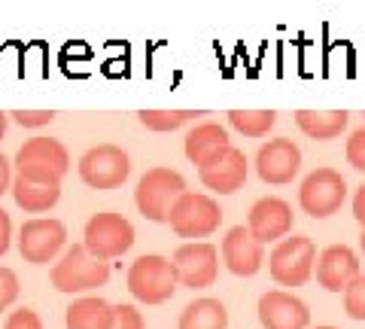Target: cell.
<instances>
[{
	"instance_id": "4fadbf2b",
	"label": "cell",
	"mask_w": 365,
	"mask_h": 329,
	"mask_svg": "<svg viewBox=\"0 0 365 329\" xmlns=\"http://www.w3.org/2000/svg\"><path fill=\"white\" fill-rule=\"evenodd\" d=\"M247 229L256 241L265 247L268 241H283L292 229V208L289 201H283L277 196H265L250 208L247 217Z\"/></svg>"
},
{
	"instance_id": "1f68e13d",
	"label": "cell",
	"mask_w": 365,
	"mask_h": 329,
	"mask_svg": "<svg viewBox=\"0 0 365 329\" xmlns=\"http://www.w3.org/2000/svg\"><path fill=\"white\" fill-rule=\"evenodd\" d=\"M353 217L359 220L362 232H365V183L356 189V196H353Z\"/></svg>"
},
{
	"instance_id": "2e32d148",
	"label": "cell",
	"mask_w": 365,
	"mask_h": 329,
	"mask_svg": "<svg viewBox=\"0 0 365 329\" xmlns=\"http://www.w3.org/2000/svg\"><path fill=\"white\" fill-rule=\"evenodd\" d=\"M198 177L207 189L220 192V196H232V192H237L247 183V156L237 146H228L213 162L198 168Z\"/></svg>"
},
{
	"instance_id": "277c9868",
	"label": "cell",
	"mask_w": 365,
	"mask_h": 329,
	"mask_svg": "<svg viewBox=\"0 0 365 329\" xmlns=\"http://www.w3.org/2000/svg\"><path fill=\"white\" fill-rule=\"evenodd\" d=\"M110 280V263L91 256L83 244L67 247L64 256L52 268V287L58 293H88L95 287H104Z\"/></svg>"
},
{
	"instance_id": "7c38bea8",
	"label": "cell",
	"mask_w": 365,
	"mask_h": 329,
	"mask_svg": "<svg viewBox=\"0 0 365 329\" xmlns=\"http://www.w3.org/2000/svg\"><path fill=\"white\" fill-rule=\"evenodd\" d=\"M256 171L271 186L292 183L302 171V150L289 138H277L259 146L256 153Z\"/></svg>"
},
{
	"instance_id": "8992f818",
	"label": "cell",
	"mask_w": 365,
	"mask_h": 329,
	"mask_svg": "<svg viewBox=\"0 0 365 329\" xmlns=\"http://www.w3.org/2000/svg\"><path fill=\"white\" fill-rule=\"evenodd\" d=\"M86 241L83 247L91 253V256H98V259H104V263H110V259H116L122 253H128L131 250V244H134V226L122 217V213H95L88 223H86Z\"/></svg>"
},
{
	"instance_id": "30bf717a",
	"label": "cell",
	"mask_w": 365,
	"mask_h": 329,
	"mask_svg": "<svg viewBox=\"0 0 365 329\" xmlns=\"http://www.w3.org/2000/svg\"><path fill=\"white\" fill-rule=\"evenodd\" d=\"M67 241V226L61 220H28L19 229V253L31 265L52 263L64 250Z\"/></svg>"
},
{
	"instance_id": "7a4b0ae2",
	"label": "cell",
	"mask_w": 365,
	"mask_h": 329,
	"mask_svg": "<svg viewBox=\"0 0 365 329\" xmlns=\"http://www.w3.org/2000/svg\"><path fill=\"white\" fill-rule=\"evenodd\" d=\"M180 278L174 268V259L158 256V253H143L137 256L128 268V290L137 302L143 305H162L177 293Z\"/></svg>"
},
{
	"instance_id": "44dd1931",
	"label": "cell",
	"mask_w": 365,
	"mask_h": 329,
	"mask_svg": "<svg viewBox=\"0 0 365 329\" xmlns=\"http://www.w3.org/2000/svg\"><path fill=\"white\" fill-rule=\"evenodd\" d=\"M13 198L25 213H46L61 198L58 183H31L25 177H13Z\"/></svg>"
},
{
	"instance_id": "484cf974",
	"label": "cell",
	"mask_w": 365,
	"mask_h": 329,
	"mask_svg": "<svg viewBox=\"0 0 365 329\" xmlns=\"http://www.w3.org/2000/svg\"><path fill=\"white\" fill-rule=\"evenodd\" d=\"M16 299H19V278H16V271L0 265V311H6Z\"/></svg>"
},
{
	"instance_id": "7402d4cb",
	"label": "cell",
	"mask_w": 365,
	"mask_h": 329,
	"mask_svg": "<svg viewBox=\"0 0 365 329\" xmlns=\"http://www.w3.org/2000/svg\"><path fill=\"white\" fill-rule=\"evenodd\" d=\"M177 329H228V311L220 299H195L182 308Z\"/></svg>"
},
{
	"instance_id": "d6a6232c",
	"label": "cell",
	"mask_w": 365,
	"mask_h": 329,
	"mask_svg": "<svg viewBox=\"0 0 365 329\" xmlns=\"http://www.w3.org/2000/svg\"><path fill=\"white\" fill-rule=\"evenodd\" d=\"M6 189H13V171H9V158L0 153V196H4Z\"/></svg>"
},
{
	"instance_id": "4dcf8cb0",
	"label": "cell",
	"mask_w": 365,
	"mask_h": 329,
	"mask_svg": "<svg viewBox=\"0 0 365 329\" xmlns=\"http://www.w3.org/2000/svg\"><path fill=\"white\" fill-rule=\"evenodd\" d=\"M9 238H13V220H9V213L0 208V256L9 250Z\"/></svg>"
},
{
	"instance_id": "d590c367",
	"label": "cell",
	"mask_w": 365,
	"mask_h": 329,
	"mask_svg": "<svg viewBox=\"0 0 365 329\" xmlns=\"http://www.w3.org/2000/svg\"><path fill=\"white\" fill-rule=\"evenodd\" d=\"M317 329H335V326H317Z\"/></svg>"
},
{
	"instance_id": "e575fe53",
	"label": "cell",
	"mask_w": 365,
	"mask_h": 329,
	"mask_svg": "<svg viewBox=\"0 0 365 329\" xmlns=\"http://www.w3.org/2000/svg\"><path fill=\"white\" fill-rule=\"evenodd\" d=\"M359 247H362V256H365V232L359 235Z\"/></svg>"
},
{
	"instance_id": "52a82bcc",
	"label": "cell",
	"mask_w": 365,
	"mask_h": 329,
	"mask_svg": "<svg viewBox=\"0 0 365 329\" xmlns=\"http://www.w3.org/2000/svg\"><path fill=\"white\" fill-rule=\"evenodd\" d=\"M271 278L280 283V287H302V283L311 280L314 275V263H317V247L311 238H283V241L274 247L271 256Z\"/></svg>"
},
{
	"instance_id": "d4e9b609",
	"label": "cell",
	"mask_w": 365,
	"mask_h": 329,
	"mask_svg": "<svg viewBox=\"0 0 365 329\" xmlns=\"http://www.w3.org/2000/svg\"><path fill=\"white\" fill-rule=\"evenodd\" d=\"M344 311L353 320H365V275H359L344 290Z\"/></svg>"
},
{
	"instance_id": "5bb4252c",
	"label": "cell",
	"mask_w": 365,
	"mask_h": 329,
	"mask_svg": "<svg viewBox=\"0 0 365 329\" xmlns=\"http://www.w3.org/2000/svg\"><path fill=\"white\" fill-rule=\"evenodd\" d=\"M259 320L265 329H307L311 311L292 293L271 290V293H262L259 299Z\"/></svg>"
},
{
	"instance_id": "cb8c5ba5",
	"label": "cell",
	"mask_w": 365,
	"mask_h": 329,
	"mask_svg": "<svg viewBox=\"0 0 365 329\" xmlns=\"http://www.w3.org/2000/svg\"><path fill=\"white\" fill-rule=\"evenodd\" d=\"M195 116H204V113H195V110H140L137 113V119L150 131H177Z\"/></svg>"
},
{
	"instance_id": "f1b7e54d",
	"label": "cell",
	"mask_w": 365,
	"mask_h": 329,
	"mask_svg": "<svg viewBox=\"0 0 365 329\" xmlns=\"http://www.w3.org/2000/svg\"><path fill=\"white\" fill-rule=\"evenodd\" d=\"M4 329H43V320H40V314L37 311H31V308H19L6 317V323Z\"/></svg>"
},
{
	"instance_id": "ba28073f",
	"label": "cell",
	"mask_w": 365,
	"mask_h": 329,
	"mask_svg": "<svg viewBox=\"0 0 365 329\" xmlns=\"http://www.w3.org/2000/svg\"><path fill=\"white\" fill-rule=\"evenodd\" d=\"M344 198H347V183L335 168H317V171H311L302 180L299 204L314 220H326L338 213Z\"/></svg>"
},
{
	"instance_id": "9a60e30c",
	"label": "cell",
	"mask_w": 365,
	"mask_h": 329,
	"mask_svg": "<svg viewBox=\"0 0 365 329\" xmlns=\"http://www.w3.org/2000/svg\"><path fill=\"white\" fill-rule=\"evenodd\" d=\"M222 259L232 275L237 278H253L256 271L265 263V247H262L253 235H250L247 226H235L228 229L225 238H222Z\"/></svg>"
},
{
	"instance_id": "836d02e7",
	"label": "cell",
	"mask_w": 365,
	"mask_h": 329,
	"mask_svg": "<svg viewBox=\"0 0 365 329\" xmlns=\"http://www.w3.org/2000/svg\"><path fill=\"white\" fill-rule=\"evenodd\" d=\"M6 122H9V113H0V138L6 134Z\"/></svg>"
},
{
	"instance_id": "5b68a950",
	"label": "cell",
	"mask_w": 365,
	"mask_h": 329,
	"mask_svg": "<svg viewBox=\"0 0 365 329\" xmlns=\"http://www.w3.org/2000/svg\"><path fill=\"white\" fill-rule=\"evenodd\" d=\"M168 223L180 238H192V241H195V238H207L220 229L222 208H220V201L204 196V192H186V196H180V201L174 204Z\"/></svg>"
},
{
	"instance_id": "4316f807",
	"label": "cell",
	"mask_w": 365,
	"mask_h": 329,
	"mask_svg": "<svg viewBox=\"0 0 365 329\" xmlns=\"http://www.w3.org/2000/svg\"><path fill=\"white\" fill-rule=\"evenodd\" d=\"M21 128H40V126H49V122L55 119L52 110H13L9 113Z\"/></svg>"
},
{
	"instance_id": "ac0fdd59",
	"label": "cell",
	"mask_w": 365,
	"mask_h": 329,
	"mask_svg": "<svg viewBox=\"0 0 365 329\" xmlns=\"http://www.w3.org/2000/svg\"><path fill=\"white\" fill-rule=\"evenodd\" d=\"M228 146H232L228 143V131H225V126H220V122H201V126H195L186 134V158L198 168L213 162V158L220 153H225Z\"/></svg>"
},
{
	"instance_id": "f546056e",
	"label": "cell",
	"mask_w": 365,
	"mask_h": 329,
	"mask_svg": "<svg viewBox=\"0 0 365 329\" xmlns=\"http://www.w3.org/2000/svg\"><path fill=\"white\" fill-rule=\"evenodd\" d=\"M347 162L356 168V171H365V128L350 134V141H347Z\"/></svg>"
},
{
	"instance_id": "603a6c76",
	"label": "cell",
	"mask_w": 365,
	"mask_h": 329,
	"mask_svg": "<svg viewBox=\"0 0 365 329\" xmlns=\"http://www.w3.org/2000/svg\"><path fill=\"white\" fill-rule=\"evenodd\" d=\"M277 122L274 110H232L228 113V126L237 128L244 138H265Z\"/></svg>"
},
{
	"instance_id": "8fae6325",
	"label": "cell",
	"mask_w": 365,
	"mask_h": 329,
	"mask_svg": "<svg viewBox=\"0 0 365 329\" xmlns=\"http://www.w3.org/2000/svg\"><path fill=\"white\" fill-rule=\"evenodd\" d=\"M174 268L180 278V287L204 290L220 275V250L207 241H189L174 250Z\"/></svg>"
},
{
	"instance_id": "83f0119b",
	"label": "cell",
	"mask_w": 365,
	"mask_h": 329,
	"mask_svg": "<svg viewBox=\"0 0 365 329\" xmlns=\"http://www.w3.org/2000/svg\"><path fill=\"white\" fill-rule=\"evenodd\" d=\"M113 329H146L143 314L134 308V305H116V320Z\"/></svg>"
},
{
	"instance_id": "d6986e66",
	"label": "cell",
	"mask_w": 365,
	"mask_h": 329,
	"mask_svg": "<svg viewBox=\"0 0 365 329\" xmlns=\"http://www.w3.org/2000/svg\"><path fill=\"white\" fill-rule=\"evenodd\" d=\"M116 320V305H110L101 296H83L67 305L64 323L67 329H113Z\"/></svg>"
},
{
	"instance_id": "ffe728a7",
	"label": "cell",
	"mask_w": 365,
	"mask_h": 329,
	"mask_svg": "<svg viewBox=\"0 0 365 329\" xmlns=\"http://www.w3.org/2000/svg\"><path fill=\"white\" fill-rule=\"evenodd\" d=\"M347 122L350 113L344 110H295V126L314 141H335Z\"/></svg>"
},
{
	"instance_id": "9c48e42d",
	"label": "cell",
	"mask_w": 365,
	"mask_h": 329,
	"mask_svg": "<svg viewBox=\"0 0 365 329\" xmlns=\"http://www.w3.org/2000/svg\"><path fill=\"white\" fill-rule=\"evenodd\" d=\"M131 174V158L116 143H101L91 146L79 158V177L91 189H116Z\"/></svg>"
},
{
	"instance_id": "e0dca14e",
	"label": "cell",
	"mask_w": 365,
	"mask_h": 329,
	"mask_svg": "<svg viewBox=\"0 0 365 329\" xmlns=\"http://www.w3.org/2000/svg\"><path fill=\"white\" fill-rule=\"evenodd\" d=\"M359 278V259L347 244H332L326 247L317 259V283L329 293L347 290L353 280Z\"/></svg>"
},
{
	"instance_id": "3957f363",
	"label": "cell",
	"mask_w": 365,
	"mask_h": 329,
	"mask_svg": "<svg viewBox=\"0 0 365 329\" xmlns=\"http://www.w3.org/2000/svg\"><path fill=\"white\" fill-rule=\"evenodd\" d=\"M16 171L31 183H58L71 171V153L55 138H34L16 153Z\"/></svg>"
},
{
	"instance_id": "6da1fadb",
	"label": "cell",
	"mask_w": 365,
	"mask_h": 329,
	"mask_svg": "<svg viewBox=\"0 0 365 329\" xmlns=\"http://www.w3.org/2000/svg\"><path fill=\"white\" fill-rule=\"evenodd\" d=\"M186 180L174 168H150L140 180H137L134 189V201L137 211L143 213L146 220L153 223H168L174 204L180 201V196H186Z\"/></svg>"
}]
</instances>
